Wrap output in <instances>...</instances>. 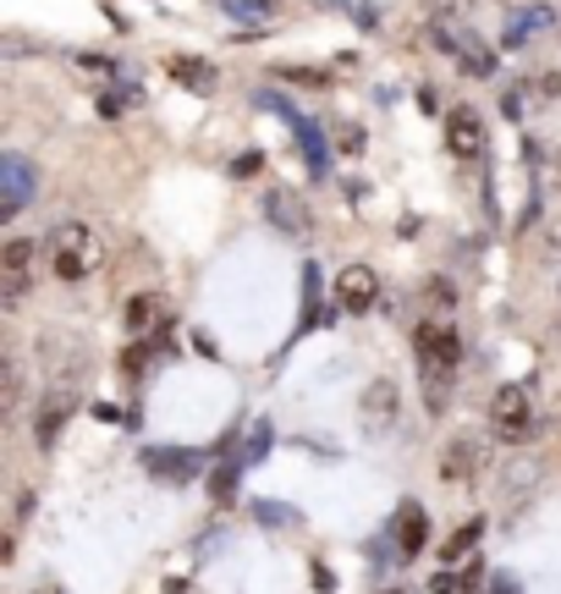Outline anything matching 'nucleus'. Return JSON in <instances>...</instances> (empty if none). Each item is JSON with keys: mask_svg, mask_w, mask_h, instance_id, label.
<instances>
[{"mask_svg": "<svg viewBox=\"0 0 561 594\" xmlns=\"http://www.w3.org/2000/svg\"><path fill=\"white\" fill-rule=\"evenodd\" d=\"M45 259H51V276H56V281L78 287V281H89V276H100V270H105V243H100V232H94V226L67 221V226H56V232H51Z\"/></svg>", "mask_w": 561, "mask_h": 594, "instance_id": "1", "label": "nucleus"}, {"mask_svg": "<svg viewBox=\"0 0 561 594\" xmlns=\"http://www.w3.org/2000/svg\"><path fill=\"white\" fill-rule=\"evenodd\" d=\"M413 352H418L424 380H451L457 363H462V336H457L451 320L429 314V320H418V330H413Z\"/></svg>", "mask_w": 561, "mask_h": 594, "instance_id": "2", "label": "nucleus"}, {"mask_svg": "<svg viewBox=\"0 0 561 594\" xmlns=\"http://www.w3.org/2000/svg\"><path fill=\"white\" fill-rule=\"evenodd\" d=\"M429 34H435V45H440L468 78H490V72H495V51L468 29V18H435Z\"/></svg>", "mask_w": 561, "mask_h": 594, "instance_id": "3", "label": "nucleus"}, {"mask_svg": "<svg viewBox=\"0 0 561 594\" xmlns=\"http://www.w3.org/2000/svg\"><path fill=\"white\" fill-rule=\"evenodd\" d=\"M490 435L506 440V446H523L534 435V396L528 385H501L495 402H490Z\"/></svg>", "mask_w": 561, "mask_h": 594, "instance_id": "4", "label": "nucleus"}, {"mask_svg": "<svg viewBox=\"0 0 561 594\" xmlns=\"http://www.w3.org/2000/svg\"><path fill=\"white\" fill-rule=\"evenodd\" d=\"M0 221H18L23 210H29V199H34V188H40V171H34V160H23L18 149H7L0 155Z\"/></svg>", "mask_w": 561, "mask_h": 594, "instance_id": "5", "label": "nucleus"}, {"mask_svg": "<svg viewBox=\"0 0 561 594\" xmlns=\"http://www.w3.org/2000/svg\"><path fill=\"white\" fill-rule=\"evenodd\" d=\"M72 413H78V385H51L40 396V413H34V440L40 446H56V435H61V424Z\"/></svg>", "mask_w": 561, "mask_h": 594, "instance_id": "6", "label": "nucleus"}, {"mask_svg": "<svg viewBox=\"0 0 561 594\" xmlns=\"http://www.w3.org/2000/svg\"><path fill=\"white\" fill-rule=\"evenodd\" d=\"M446 149L457 160H479L484 155V122H479L473 105H451L446 111Z\"/></svg>", "mask_w": 561, "mask_h": 594, "instance_id": "7", "label": "nucleus"}, {"mask_svg": "<svg viewBox=\"0 0 561 594\" xmlns=\"http://www.w3.org/2000/svg\"><path fill=\"white\" fill-rule=\"evenodd\" d=\"M336 303H341L347 314H369V309L380 303V276H374L369 265H347V270L336 276Z\"/></svg>", "mask_w": 561, "mask_h": 594, "instance_id": "8", "label": "nucleus"}, {"mask_svg": "<svg viewBox=\"0 0 561 594\" xmlns=\"http://www.w3.org/2000/svg\"><path fill=\"white\" fill-rule=\"evenodd\" d=\"M40 358L51 363V385H78V374H83V341H72V336H45V341H40Z\"/></svg>", "mask_w": 561, "mask_h": 594, "instance_id": "9", "label": "nucleus"}, {"mask_svg": "<svg viewBox=\"0 0 561 594\" xmlns=\"http://www.w3.org/2000/svg\"><path fill=\"white\" fill-rule=\"evenodd\" d=\"M479 462H484V451H479V435H457V440L440 451V479H446V484H473Z\"/></svg>", "mask_w": 561, "mask_h": 594, "instance_id": "10", "label": "nucleus"}, {"mask_svg": "<svg viewBox=\"0 0 561 594\" xmlns=\"http://www.w3.org/2000/svg\"><path fill=\"white\" fill-rule=\"evenodd\" d=\"M396 407H402L396 380H369V391H363V424H369L374 435H385V429L396 424Z\"/></svg>", "mask_w": 561, "mask_h": 594, "instance_id": "11", "label": "nucleus"}, {"mask_svg": "<svg viewBox=\"0 0 561 594\" xmlns=\"http://www.w3.org/2000/svg\"><path fill=\"white\" fill-rule=\"evenodd\" d=\"M265 215L276 221L281 237H303L308 232V215H303L298 193H287V188H265Z\"/></svg>", "mask_w": 561, "mask_h": 594, "instance_id": "12", "label": "nucleus"}, {"mask_svg": "<svg viewBox=\"0 0 561 594\" xmlns=\"http://www.w3.org/2000/svg\"><path fill=\"white\" fill-rule=\"evenodd\" d=\"M396 550H402V561H413V556H424V545H429V517H424V506L418 501H407L402 512H396Z\"/></svg>", "mask_w": 561, "mask_h": 594, "instance_id": "13", "label": "nucleus"}, {"mask_svg": "<svg viewBox=\"0 0 561 594\" xmlns=\"http://www.w3.org/2000/svg\"><path fill=\"white\" fill-rule=\"evenodd\" d=\"M166 67H171V78H177L182 89H193V94H215V83H221V72H215L204 56H171Z\"/></svg>", "mask_w": 561, "mask_h": 594, "instance_id": "14", "label": "nucleus"}, {"mask_svg": "<svg viewBox=\"0 0 561 594\" xmlns=\"http://www.w3.org/2000/svg\"><path fill=\"white\" fill-rule=\"evenodd\" d=\"M144 462H149L155 479H177V484H182V479L199 473L204 457H199V451H166V446H155V451H144Z\"/></svg>", "mask_w": 561, "mask_h": 594, "instance_id": "15", "label": "nucleus"}, {"mask_svg": "<svg viewBox=\"0 0 561 594\" xmlns=\"http://www.w3.org/2000/svg\"><path fill=\"white\" fill-rule=\"evenodd\" d=\"M122 325H127L133 336H149V330H160V298H155V292H138V298H127V309H122Z\"/></svg>", "mask_w": 561, "mask_h": 594, "instance_id": "16", "label": "nucleus"}, {"mask_svg": "<svg viewBox=\"0 0 561 594\" xmlns=\"http://www.w3.org/2000/svg\"><path fill=\"white\" fill-rule=\"evenodd\" d=\"M34 254H40V243H34V237H12L7 248H0V276H29Z\"/></svg>", "mask_w": 561, "mask_h": 594, "instance_id": "17", "label": "nucleus"}, {"mask_svg": "<svg viewBox=\"0 0 561 594\" xmlns=\"http://www.w3.org/2000/svg\"><path fill=\"white\" fill-rule=\"evenodd\" d=\"M550 23V7H528L523 18H512V29H506V45H523L528 34H539Z\"/></svg>", "mask_w": 561, "mask_h": 594, "instance_id": "18", "label": "nucleus"}, {"mask_svg": "<svg viewBox=\"0 0 561 594\" xmlns=\"http://www.w3.org/2000/svg\"><path fill=\"white\" fill-rule=\"evenodd\" d=\"M479 534H484V517H473V523H462V528H457V534H451V539L440 545V561H457V556H468Z\"/></svg>", "mask_w": 561, "mask_h": 594, "instance_id": "19", "label": "nucleus"}, {"mask_svg": "<svg viewBox=\"0 0 561 594\" xmlns=\"http://www.w3.org/2000/svg\"><path fill=\"white\" fill-rule=\"evenodd\" d=\"M254 517H259V523H270V528H298V523H303V517H298L292 506H281V501H259V506H254Z\"/></svg>", "mask_w": 561, "mask_h": 594, "instance_id": "20", "label": "nucleus"}, {"mask_svg": "<svg viewBox=\"0 0 561 594\" xmlns=\"http://www.w3.org/2000/svg\"><path fill=\"white\" fill-rule=\"evenodd\" d=\"M270 12H276V0H232L237 23H270Z\"/></svg>", "mask_w": 561, "mask_h": 594, "instance_id": "21", "label": "nucleus"}, {"mask_svg": "<svg viewBox=\"0 0 561 594\" xmlns=\"http://www.w3.org/2000/svg\"><path fill=\"white\" fill-rule=\"evenodd\" d=\"M237 473H243V462H226V468H215V479H210L215 501H232V490H237Z\"/></svg>", "mask_w": 561, "mask_h": 594, "instance_id": "22", "label": "nucleus"}, {"mask_svg": "<svg viewBox=\"0 0 561 594\" xmlns=\"http://www.w3.org/2000/svg\"><path fill=\"white\" fill-rule=\"evenodd\" d=\"M424 298H429V309H440V314H446V309H451V303H457V287H451V281H440V276H435V281H429V287H424Z\"/></svg>", "mask_w": 561, "mask_h": 594, "instance_id": "23", "label": "nucleus"}, {"mask_svg": "<svg viewBox=\"0 0 561 594\" xmlns=\"http://www.w3.org/2000/svg\"><path fill=\"white\" fill-rule=\"evenodd\" d=\"M270 440H276V429H270V424H254V435H248V451H243V462H259V457L270 451Z\"/></svg>", "mask_w": 561, "mask_h": 594, "instance_id": "24", "label": "nucleus"}, {"mask_svg": "<svg viewBox=\"0 0 561 594\" xmlns=\"http://www.w3.org/2000/svg\"><path fill=\"white\" fill-rule=\"evenodd\" d=\"M429 7H435V18H468L473 0H429Z\"/></svg>", "mask_w": 561, "mask_h": 594, "instance_id": "25", "label": "nucleus"}, {"mask_svg": "<svg viewBox=\"0 0 561 594\" xmlns=\"http://www.w3.org/2000/svg\"><path fill=\"white\" fill-rule=\"evenodd\" d=\"M78 67H83V72H100V78H116V67H111L105 56H78Z\"/></svg>", "mask_w": 561, "mask_h": 594, "instance_id": "26", "label": "nucleus"}, {"mask_svg": "<svg viewBox=\"0 0 561 594\" xmlns=\"http://www.w3.org/2000/svg\"><path fill=\"white\" fill-rule=\"evenodd\" d=\"M341 149L358 155V149H363V127H341Z\"/></svg>", "mask_w": 561, "mask_h": 594, "instance_id": "27", "label": "nucleus"}, {"mask_svg": "<svg viewBox=\"0 0 561 594\" xmlns=\"http://www.w3.org/2000/svg\"><path fill=\"white\" fill-rule=\"evenodd\" d=\"M490 594H517V578H512V572H495V583H490Z\"/></svg>", "mask_w": 561, "mask_h": 594, "instance_id": "28", "label": "nucleus"}, {"mask_svg": "<svg viewBox=\"0 0 561 594\" xmlns=\"http://www.w3.org/2000/svg\"><path fill=\"white\" fill-rule=\"evenodd\" d=\"M232 171H237V177H254V171H259V155H243V160H237Z\"/></svg>", "mask_w": 561, "mask_h": 594, "instance_id": "29", "label": "nucleus"}, {"mask_svg": "<svg viewBox=\"0 0 561 594\" xmlns=\"http://www.w3.org/2000/svg\"><path fill=\"white\" fill-rule=\"evenodd\" d=\"M385 594H402V589H385Z\"/></svg>", "mask_w": 561, "mask_h": 594, "instance_id": "30", "label": "nucleus"}]
</instances>
